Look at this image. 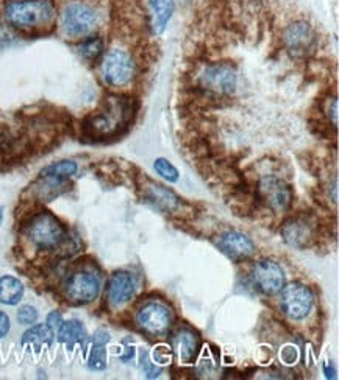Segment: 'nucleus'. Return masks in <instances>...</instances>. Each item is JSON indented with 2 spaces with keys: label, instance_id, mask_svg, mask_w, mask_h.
<instances>
[{
  "label": "nucleus",
  "instance_id": "1",
  "mask_svg": "<svg viewBox=\"0 0 339 380\" xmlns=\"http://www.w3.org/2000/svg\"><path fill=\"white\" fill-rule=\"evenodd\" d=\"M2 15L13 30L36 35L54 27L56 5L54 0H6Z\"/></svg>",
  "mask_w": 339,
  "mask_h": 380
},
{
  "label": "nucleus",
  "instance_id": "2",
  "mask_svg": "<svg viewBox=\"0 0 339 380\" xmlns=\"http://www.w3.org/2000/svg\"><path fill=\"white\" fill-rule=\"evenodd\" d=\"M133 117V106L124 97H108L100 109L88 115L83 122V133L93 140H105L118 136L120 130L129 126Z\"/></svg>",
  "mask_w": 339,
  "mask_h": 380
},
{
  "label": "nucleus",
  "instance_id": "3",
  "mask_svg": "<svg viewBox=\"0 0 339 380\" xmlns=\"http://www.w3.org/2000/svg\"><path fill=\"white\" fill-rule=\"evenodd\" d=\"M100 22V13L89 0H69L60 13V27L68 38L83 40L91 36Z\"/></svg>",
  "mask_w": 339,
  "mask_h": 380
},
{
  "label": "nucleus",
  "instance_id": "4",
  "mask_svg": "<svg viewBox=\"0 0 339 380\" xmlns=\"http://www.w3.org/2000/svg\"><path fill=\"white\" fill-rule=\"evenodd\" d=\"M27 236L40 249H55L66 240V229L50 212H40L27 224Z\"/></svg>",
  "mask_w": 339,
  "mask_h": 380
},
{
  "label": "nucleus",
  "instance_id": "5",
  "mask_svg": "<svg viewBox=\"0 0 339 380\" xmlns=\"http://www.w3.org/2000/svg\"><path fill=\"white\" fill-rule=\"evenodd\" d=\"M102 79L111 88H125L135 79L136 64L124 49H111L102 58Z\"/></svg>",
  "mask_w": 339,
  "mask_h": 380
},
{
  "label": "nucleus",
  "instance_id": "6",
  "mask_svg": "<svg viewBox=\"0 0 339 380\" xmlns=\"http://www.w3.org/2000/svg\"><path fill=\"white\" fill-rule=\"evenodd\" d=\"M199 88L210 95L227 97L232 95L238 86V72L228 63H213L202 69L197 75Z\"/></svg>",
  "mask_w": 339,
  "mask_h": 380
},
{
  "label": "nucleus",
  "instance_id": "7",
  "mask_svg": "<svg viewBox=\"0 0 339 380\" xmlns=\"http://www.w3.org/2000/svg\"><path fill=\"white\" fill-rule=\"evenodd\" d=\"M283 44L294 58H306L317 49V35L306 21H294L283 30Z\"/></svg>",
  "mask_w": 339,
  "mask_h": 380
},
{
  "label": "nucleus",
  "instance_id": "8",
  "mask_svg": "<svg viewBox=\"0 0 339 380\" xmlns=\"http://www.w3.org/2000/svg\"><path fill=\"white\" fill-rule=\"evenodd\" d=\"M136 323L145 333L161 337L172 327V313L161 302H147L138 311Z\"/></svg>",
  "mask_w": 339,
  "mask_h": 380
},
{
  "label": "nucleus",
  "instance_id": "9",
  "mask_svg": "<svg viewBox=\"0 0 339 380\" xmlns=\"http://www.w3.org/2000/svg\"><path fill=\"white\" fill-rule=\"evenodd\" d=\"M65 292L68 299L74 304H88L99 296L100 279L97 274L86 270H79L72 273L66 281Z\"/></svg>",
  "mask_w": 339,
  "mask_h": 380
},
{
  "label": "nucleus",
  "instance_id": "10",
  "mask_svg": "<svg viewBox=\"0 0 339 380\" xmlns=\"http://www.w3.org/2000/svg\"><path fill=\"white\" fill-rule=\"evenodd\" d=\"M280 307L286 317L291 320H303L313 308V295L308 287L302 284H291L281 288Z\"/></svg>",
  "mask_w": 339,
  "mask_h": 380
},
{
  "label": "nucleus",
  "instance_id": "11",
  "mask_svg": "<svg viewBox=\"0 0 339 380\" xmlns=\"http://www.w3.org/2000/svg\"><path fill=\"white\" fill-rule=\"evenodd\" d=\"M251 278L253 286L263 295H275L285 287V273L277 262L260 261L253 265Z\"/></svg>",
  "mask_w": 339,
  "mask_h": 380
},
{
  "label": "nucleus",
  "instance_id": "12",
  "mask_svg": "<svg viewBox=\"0 0 339 380\" xmlns=\"http://www.w3.org/2000/svg\"><path fill=\"white\" fill-rule=\"evenodd\" d=\"M258 197L274 210H286L292 201V192L283 179L277 176H265L258 184Z\"/></svg>",
  "mask_w": 339,
  "mask_h": 380
},
{
  "label": "nucleus",
  "instance_id": "13",
  "mask_svg": "<svg viewBox=\"0 0 339 380\" xmlns=\"http://www.w3.org/2000/svg\"><path fill=\"white\" fill-rule=\"evenodd\" d=\"M219 248L228 259L233 262H242L252 257L255 253V245L246 234L238 231H230L219 238Z\"/></svg>",
  "mask_w": 339,
  "mask_h": 380
},
{
  "label": "nucleus",
  "instance_id": "14",
  "mask_svg": "<svg viewBox=\"0 0 339 380\" xmlns=\"http://www.w3.org/2000/svg\"><path fill=\"white\" fill-rule=\"evenodd\" d=\"M285 242L292 247L303 248L315 238V223L306 217H296L287 220L281 228Z\"/></svg>",
  "mask_w": 339,
  "mask_h": 380
},
{
  "label": "nucleus",
  "instance_id": "15",
  "mask_svg": "<svg viewBox=\"0 0 339 380\" xmlns=\"http://www.w3.org/2000/svg\"><path fill=\"white\" fill-rule=\"evenodd\" d=\"M136 284L129 272H116L108 284V301L113 307H123L135 295Z\"/></svg>",
  "mask_w": 339,
  "mask_h": 380
},
{
  "label": "nucleus",
  "instance_id": "16",
  "mask_svg": "<svg viewBox=\"0 0 339 380\" xmlns=\"http://www.w3.org/2000/svg\"><path fill=\"white\" fill-rule=\"evenodd\" d=\"M144 199L153 208L161 212H172L178 208V197L174 192L164 188L161 184L149 183V185H144Z\"/></svg>",
  "mask_w": 339,
  "mask_h": 380
},
{
  "label": "nucleus",
  "instance_id": "17",
  "mask_svg": "<svg viewBox=\"0 0 339 380\" xmlns=\"http://www.w3.org/2000/svg\"><path fill=\"white\" fill-rule=\"evenodd\" d=\"M174 347L183 363H193L200 349V340L189 329H182L175 333Z\"/></svg>",
  "mask_w": 339,
  "mask_h": 380
},
{
  "label": "nucleus",
  "instance_id": "18",
  "mask_svg": "<svg viewBox=\"0 0 339 380\" xmlns=\"http://www.w3.org/2000/svg\"><path fill=\"white\" fill-rule=\"evenodd\" d=\"M150 27L155 33H161L174 13V0H149Z\"/></svg>",
  "mask_w": 339,
  "mask_h": 380
},
{
  "label": "nucleus",
  "instance_id": "19",
  "mask_svg": "<svg viewBox=\"0 0 339 380\" xmlns=\"http://www.w3.org/2000/svg\"><path fill=\"white\" fill-rule=\"evenodd\" d=\"M54 329L49 324H36L24 333L22 345L33 347L35 351H42L52 345Z\"/></svg>",
  "mask_w": 339,
  "mask_h": 380
},
{
  "label": "nucleus",
  "instance_id": "20",
  "mask_svg": "<svg viewBox=\"0 0 339 380\" xmlns=\"http://www.w3.org/2000/svg\"><path fill=\"white\" fill-rule=\"evenodd\" d=\"M110 341V335L105 331H97L94 333L93 349L89 356L88 366L94 371H102L107 366V349L105 346Z\"/></svg>",
  "mask_w": 339,
  "mask_h": 380
},
{
  "label": "nucleus",
  "instance_id": "21",
  "mask_svg": "<svg viewBox=\"0 0 339 380\" xmlns=\"http://www.w3.org/2000/svg\"><path fill=\"white\" fill-rule=\"evenodd\" d=\"M24 296L22 282L13 278V276H3L0 278V304L15 306Z\"/></svg>",
  "mask_w": 339,
  "mask_h": 380
},
{
  "label": "nucleus",
  "instance_id": "22",
  "mask_svg": "<svg viewBox=\"0 0 339 380\" xmlns=\"http://www.w3.org/2000/svg\"><path fill=\"white\" fill-rule=\"evenodd\" d=\"M58 340L68 347H74L85 340V327L79 320H69L61 323L58 331Z\"/></svg>",
  "mask_w": 339,
  "mask_h": 380
},
{
  "label": "nucleus",
  "instance_id": "23",
  "mask_svg": "<svg viewBox=\"0 0 339 380\" xmlns=\"http://www.w3.org/2000/svg\"><path fill=\"white\" fill-rule=\"evenodd\" d=\"M105 50V42L100 36H86L79 44V53L88 63L99 61Z\"/></svg>",
  "mask_w": 339,
  "mask_h": 380
},
{
  "label": "nucleus",
  "instance_id": "24",
  "mask_svg": "<svg viewBox=\"0 0 339 380\" xmlns=\"http://www.w3.org/2000/svg\"><path fill=\"white\" fill-rule=\"evenodd\" d=\"M77 170H79V165H77L74 160H58V163L50 164L47 167H44L41 170L40 176H47V178H56V179H69L70 176H74Z\"/></svg>",
  "mask_w": 339,
  "mask_h": 380
},
{
  "label": "nucleus",
  "instance_id": "25",
  "mask_svg": "<svg viewBox=\"0 0 339 380\" xmlns=\"http://www.w3.org/2000/svg\"><path fill=\"white\" fill-rule=\"evenodd\" d=\"M153 169H155V172L159 176L164 178L166 181H169V183H177L178 178H180V175H178V170L169 163L168 159H164V158H158L155 163H153Z\"/></svg>",
  "mask_w": 339,
  "mask_h": 380
},
{
  "label": "nucleus",
  "instance_id": "26",
  "mask_svg": "<svg viewBox=\"0 0 339 380\" xmlns=\"http://www.w3.org/2000/svg\"><path fill=\"white\" fill-rule=\"evenodd\" d=\"M36 320H38V312H36V308L35 307H31V306H24L19 308V312H17V321L21 324L24 326H30V324H33L36 323Z\"/></svg>",
  "mask_w": 339,
  "mask_h": 380
},
{
  "label": "nucleus",
  "instance_id": "27",
  "mask_svg": "<svg viewBox=\"0 0 339 380\" xmlns=\"http://www.w3.org/2000/svg\"><path fill=\"white\" fill-rule=\"evenodd\" d=\"M10 331V318L8 315L0 312V338H3Z\"/></svg>",
  "mask_w": 339,
  "mask_h": 380
},
{
  "label": "nucleus",
  "instance_id": "28",
  "mask_svg": "<svg viewBox=\"0 0 339 380\" xmlns=\"http://www.w3.org/2000/svg\"><path fill=\"white\" fill-rule=\"evenodd\" d=\"M61 323H63V318H61L60 312H52L47 317V324L52 327V329H55V327H60Z\"/></svg>",
  "mask_w": 339,
  "mask_h": 380
},
{
  "label": "nucleus",
  "instance_id": "29",
  "mask_svg": "<svg viewBox=\"0 0 339 380\" xmlns=\"http://www.w3.org/2000/svg\"><path fill=\"white\" fill-rule=\"evenodd\" d=\"M143 360H144V362H145V374H147V377H157L158 374H159V370L158 368H152V365L149 363V360H147V356H145V354H144V357H143Z\"/></svg>",
  "mask_w": 339,
  "mask_h": 380
},
{
  "label": "nucleus",
  "instance_id": "30",
  "mask_svg": "<svg viewBox=\"0 0 339 380\" xmlns=\"http://www.w3.org/2000/svg\"><path fill=\"white\" fill-rule=\"evenodd\" d=\"M2 220H3V209L0 208V223H2Z\"/></svg>",
  "mask_w": 339,
  "mask_h": 380
}]
</instances>
